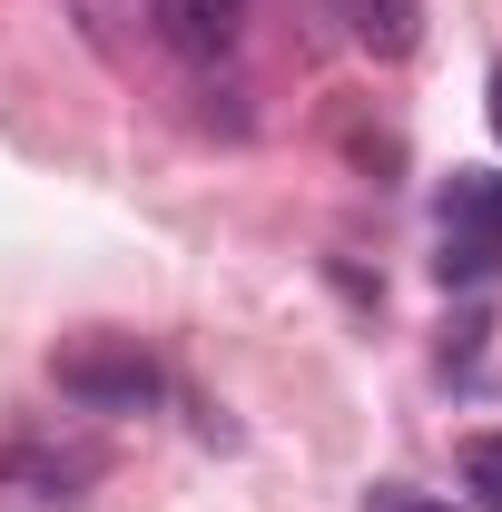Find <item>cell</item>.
Wrapping results in <instances>:
<instances>
[{"mask_svg": "<svg viewBox=\"0 0 502 512\" xmlns=\"http://www.w3.org/2000/svg\"><path fill=\"white\" fill-rule=\"evenodd\" d=\"M50 384H60L79 414H148L158 404V365L128 345V335H79L50 355Z\"/></svg>", "mask_w": 502, "mask_h": 512, "instance_id": "cell-1", "label": "cell"}, {"mask_svg": "<svg viewBox=\"0 0 502 512\" xmlns=\"http://www.w3.org/2000/svg\"><path fill=\"white\" fill-rule=\"evenodd\" d=\"M502 266V178L493 168H463L453 188H443V286L463 276H493Z\"/></svg>", "mask_w": 502, "mask_h": 512, "instance_id": "cell-2", "label": "cell"}, {"mask_svg": "<svg viewBox=\"0 0 502 512\" xmlns=\"http://www.w3.org/2000/svg\"><path fill=\"white\" fill-rule=\"evenodd\" d=\"M237 20H247V0H148V30L178 60H227L237 50Z\"/></svg>", "mask_w": 502, "mask_h": 512, "instance_id": "cell-3", "label": "cell"}, {"mask_svg": "<svg viewBox=\"0 0 502 512\" xmlns=\"http://www.w3.org/2000/svg\"><path fill=\"white\" fill-rule=\"evenodd\" d=\"M335 20L375 50V60H404L424 40V0H335Z\"/></svg>", "mask_w": 502, "mask_h": 512, "instance_id": "cell-4", "label": "cell"}, {"mask_svg": "<svg viewBox=\"0 0 502 512\" xmlns=\"http://www.w3.org/2000/svg\"><path fill=\"white\" fill-rule=\"evenodd\" d=\"M89 473H99V453H30V444L0 453V483H30V493H50V503H69Z\"/></svg>", "mask_w": 502, "mask_h": 512, "instance_id": "cell-5", "label": "cell"}, {"mask_svg": "<svg viewBox=\"0 0 502 512\" xmlns=\"http://www.w3.org/2000/svg\"><path fill=\"white\" fill-rule=\"evenodd\" d=\"M463 483L502 512V434H473V444H463Z\"/></svg>", "mask_w": 502, "mask_h": 512, "instance_id": "cell-6", "label": "cell"}, {"mask_svg": "<svg viewBox=\"0 0 502 512\" xmlns=\"http://www.w3.org/2000/svg\"><path fill=\"white\" fill-rule=\"evenodd\" d=\"M375 512H453V503H424V493H375Z\"/></svg>", "mask_w": 502, "mask_h": 512, "instance_id": "cell-7", "label": "cell"}, {"mask_svg": "<svg viewBox=\"0 0 502 512\" xmlns=\"http://www.w3.org/2000/svg\"><path fill=\"white\" fill-rule=\"evenodd\" d=\"M493 128H502V69H493Z\"/></svg>", "mask_w": 502, "mask_h": 512, "instance_id": "cell-8", "label": "cell"}]
</instances>
